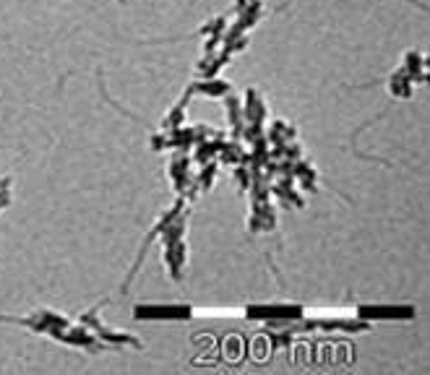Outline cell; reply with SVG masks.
<instances>
[{
  "label": "cell",
  "mask_w": 430,
  "mask_h": 375,
  "mask_svg": "<svg viewBox=\"0 0 430 375\" xmlns=\"http://www.w3.org/2000/svg\"><path fill=\"white\" fill-rule=\"evenodd\" d=\"M248 313V318H300L303 316V310L295 305H263V307H248L245 310Z\"/></svg>",
  "instance_id": "6da1fadb"
},
{
  "label": "cell",
  "mask_w": 430,
  "mask_h": 375,
  "mask_svg": "<svg viewBox=\"0 0 430 375\" xmlns=\"http://www.w3.org/2000/svg\"><path fill=\"white\" fill-rule=\"evenodd\" d=\"M138 318H191V307H138Z\"/></svg>",
  "instance_id": "7a4b0ae2"
},
{
  "label": "cell",
  "mask_w": 430,
  "mask_h": 375,
  "mask_svg": "<svg viewBox=\"0 0 430 375\" xmlns=\"http://www.w3.org/2000/svg\"><path fill=\"white\" fill-rule=\"evenodd\" d=\"M362 318L371 316V313H378L373 318H412L415 310L412 307H360Z\"/></svg>",
  "instance_id": "3957f363"
},
{
  "label": "cell",
  "mask_w": 430,
  "mask_h": 375,
  "mask_svg": "<svg viewBox=\"0 0 430 375\" xmlns=\"http://www.w3.org/2000/svg\"><path fill=\"white\" fill-rule=\"evenodd\" d=\"M227 89H230L227 81H209V84H201V86H198V91H201V94H209V97H219V94H225Z\"/></svg>",
  "instance_id": "277c9868"
}]
</instances>
